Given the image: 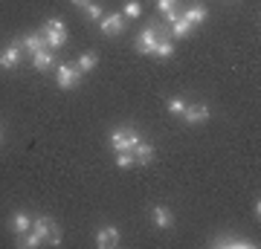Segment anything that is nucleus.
Listing matches in <instances>:
<instances>
[{"instance_id": "nucleus-1", "label": "nucleus", "mask_w": 261, "mask_h": 249, "mask_svg": "<svg viewBox=\"0 0 261 249\" xmlns=\"http://www.w3.org/2000/svg\"><path fill=\"white\" fill-rule=\"evenodd\" d=\"M44 240H49L53 246H61V229H58V223L53 220V217L38 214V217H32V229H29L23 238H18V243L27 246V249H35V246H41Z\"/></svg>"}, {"instance_id": "nucleus-2", "label": "nucleus", "mask_w": 261, "mask_h": 249, "mask_svg": "<svg viewBox=\"0 0 261 249\" xmlns=\"http://www.w3.org/2000/svg\"><path fill=\"white\" fill-rule=\"evenodd\" d=\"M44 41H47V46H53V49H58V46L67 44V29H64V20L61 18H49L47 23H44Z\"/></svg>"}, {"instance_id": "nucleus-3", "label": "nucleus", "mask_w": 261, "mask_h": 249, "mask_svg": "<svg viewBox=\"0 0 261 249\" xmlns=\"http://www.w3.org/2000/svg\"><path fill=\"white\" fill-rule=\"evenodd\" d=\"M140 133L134 128H116L111 130V148L113 151H134V145L140 142Z\"/></svg>"}, {"instance_id": "nucleus-4", "label": "nucleus", "mask_w": 261, "mask_h": 249, "mask_svg": "<svg viewBox=\"0 0 261 249\" xmlns=\"http://www.w3.org/2000/svg\"><path fill=\"white\" fill-rule=\"evenodd\" d=\"M79 81H82V70H79V67L61 64L56 70V84L61 90H73V87H79Z\"/></svg>"}, {"instance_id": "nucleus-5", "label": "nucleus", "mask_w": 261, "mask_h": 249, "mask_svg": "<svg viewBox=\"0 0 261 249\" xmlns=\"http://www.w3.org/2000/svg\"><path fill=\"white\" fill-rule=\"evenodd\" d=\"M157 23H148V26L140 32V38H137V49H140L142 56H148V52H154V46H157Z\"/></svg>"}, {"instance_id": "nucleus-6", "label": "nucleus", "mask_w": 261, "mask_h": 249, "mask_svg": "<svg viewBox=\"0 0 261 249\" xmlns=\"http://www.w3.org/2000/svg\"><path fill=\"white\" fill-rule=\"evenodd\" d=\"M20 49H23V44H20V41H12V44L0 52V67H3V70H15V67L20 64Z\"/></svg>"}, {"instance_id": "nucleus-7", "label": "nucleus", "mask_w": 261, "mask_h": 249, "mask_svg": "<svg viewBox=\"0 0 261 249\" xmlns=\"http://www.w3.org/2000/svg\"><path fill=\"white\" fill-rule=\"evenodd\" d=\"M119 240H122V235H119L116 226H102V229L96 232V243H99L102 249H113Z\"/></svg>"}, {"instance_id": "nucleus-8", "label": "nucleus", "mask_w": 261, "mask_h": 249, "mask_svg": "<svg viewBox=\"0 0 261 249\" xmlns=\"http://www.w3.org/2000/svg\"><path fill=\"white\" fill-rule=\"evenodd\" d=\"M151 220H154L157 229H171V226H174V214H171L168 206H154V209H151Z\"/></svg>"}, {"instance_id": "nucleus-9", "label": "nucleus", "mask_w": 261, "mask_h": 249, "mask_svg": "<svg viewBox=\"0 0 261 249\" xmlns=\"http://www.w3.org/2000/svg\"><path fill=\"white\" fill-rule=\"evenodd\" d=\"M102 32L105 35H119V32H125V20H122V15H102Z\"/></svg>"}, {"instance_id": "nucleus-10", "label": "nucleus", "mask_w": 261, "mask_h": 249, "mask_svg": "<svg viewBox=\"0 0 261 249\" xmlns=\"http://www.w3.org/2000/svg\"><path fill=\"white\" fill-rule=\"evenodd\" d=\"M134 159H137L140 165H151V162H154V145L145 142V139H140V142L134 145Z\"/></svg>"}, {"instance_id": "nucleus-11", "label": "nucleus", "mask_w": 261, "mask_h": 249, "mask_svg": "<svg viewBox=\"0 0 261 249\" xmlns=\"http://www.w3.org/2000/svg\"><path fill=\"white\" fill-rule=\"evenodd\" d=\"M183 119H186V125H200V122L209 119V107L206 104H192V107L183 110Z\"/></svg>"}, {"instance_id": "nucleus-12", "label": "nucleus", "mask_w": 261, "mask_h": 249, "mask_svg": "<svg viewBox=\"0 0 261 249\" xmlns=\"http://www.w3.org/2000/svg\"><path fill=\"white\" fill-rule=\"evenodd\" d=\"M9 223H12V232H15L18 238H23V235H27V232L32 229V217H29L27 212H15Z\"/></svg>"}, {"instance_id": "nucleus-13", "label": "nucleus", "mask_w": 261, "mask_h": 249, "mask_svg": "<svg viewBox=\"0 0 261 249\" xmlns=\"http://www.w3.org/2000/svg\"><path fill=\"white\" fill-rule=\"evenodd\" d=\"M215 246H221V249H252L255 246V243H252V240H244V238H229V235H226V238H215L212 240Z\"/></svg>"}, {"instance_id": "nucleus-14", "label": "nucleus", "mask_w": 261, "mask_h": 249, "mask_svg": "<svg viewBox=\"0 0 261 249\" xmlns=\"http://www.w3.org/2000/svg\"><path fill=\"white\" fill-rule=\"evenodd\" d=\"M32 67H35V70H41V73L53 67V52H49L47 46H44V49H38V52H32Z\"/></svg>"}, {"instance_id": "nucleus-15", "label": "nucleus", "mask_w": 261, "mask_h": 249, "mask_svg": "<svg viewBox=\"0 0 261 249\" xmlns=\"http://www.w3.org/2000/svg\"><path fill=\"white\" fill-rule=\"evenodd\" d=\"M183 18H186L189 23H192V26H197V23H203V20H206V9L200 6V3H197V6H189Z\"/></svg>"}, {"instance_id": "nucleus-16", "label": "nucleus", "mask_w": 261, "mask_h": 249, "mask_svg": "<svg viewBox=\"0 0 261 249\" xmlns=\"http://www.w3.org/2000/svg\"><path fill=\"white\" fill-rule=\"evenodd\" d=\"M44 46H47V41H44V35H27L23 38V49H27V52H38V49H44Z\"/></svg>"}, {"instance_id": "nucleus-17", "label": "nucleus", "mask_w": 261, "mask_h": 249, "mask_svg": "<svg viewBox=\"0 0 261 249\" xmlns=\"http://www.w3.org/2000/svg\"><path fill=\"white\" fill-rule=\"evenodd\" d=\"M116 165L122 171H128L130 165H137V159H134V151H116Z\"/></svg>"}, {"instance_id": "nucleus-18", "label": "nucleus", "mask_w": 261, "mask_h": 249, "mask_svg": "<svg viewBox=\"0 0 261 249\" xmlns=\"http://www.w3.org/2000/svg\"><path fill=\"white\" fill-rule=\"evenodd\" d=\"M99 64V58L93 56V52H84V56H79V70H82V73H90V70H93V67Z\"/></svg>"}, {"instance_id": "nucleus-19", "label": "nucleus", "mask_w": 261, "mask_h": 249, "mask_svg": "<svg viewBox=\"0 0 261 249\" xmlns=\"http://www.w3.org/2000/svg\"><path fill=\"white\" fill-rule=\"evenodd\" d=\"M189 32H192V23H189V20L183 18V15H180V18L174 20V23H171V35L183 38V35H189Z\"/></svg>"}, {"instance_id": "nucleus-20", "label": "nucleus", "mask_w": 261, "mask_h": 249, "mask_svg": "<svg viewBox=\"0 0 261 249\" xmlns=\"http://www.w3.org/2000/svg\"><path fill=\"white\" fill-rule=\"evenodd\" d=\"M154 52H157L160 58H171V56H174V46H171V41H157Z\"/></svg>"}, {"instance_id": "nucleus-21", "label": "nucleus", "mask_w": 261, "mask_h": 249, "mask_svg": "<svg viewBox=\"0 0 261 249\" xmlns=\"http://www.w3.org/2000/svg\"><path fill=\"white\" fill-rule=\"evenodd\" d=\"M84 15H87V18H90V20H99V18H102V6H99V3H93V0H90V3L84 6Z\"/></svg>"}, {"instance_id": "nucleus-22", "label": "nucleus", "mask_w": 261, "mask_h": 249, "mask_svg": "<svg viewBox=\"0 0 261 249\" xmlns=\"http://www.w3.org/2000/svg\"><path fill=\"white\" fill-rule=\"evenodd\" d=\"M183 110H186V102H183V99H168V113L183 116Z\"/></svg>"}, {"instance_id": "nucleus-23", "label": "nucleus", "mask_w": 261, "mask_h": 249, "mask_svg": "<svg viewBox=\"0 0 261 249\" xmlns=\"http://www.w3.org/2000/svg\"><path fill=\"white\" fill-rule=\"evenodd\" d=\"M140 12H142L140 3H134V0H130V3H125V18H140Z\"/></svg>"}, {"instance_id": "nucleus-24", "label": "nucleus", "mask_w": 261, "mask_h": 249, "mask_svg": "<svg viewBox=\"0 0 261 249\" xmlns=\"http://www.w3.org/2000/svg\"><path fill=\"white\" fill-rule=\"evenodd\" d=\"M157 9L160 12H171L174 9V0H157Z\"/></svg>"}, {"instance_id": "nucleus-25", "label": "nucleus", "mask_w": 261, "mask_h": 249, "mask_svg": "<svg viewBox=\"0 0 261 249\" xmlns=\"http://www.w3.org/2000/svg\"><path fill=\"white\" fill-rule=\"evenodd\" d=\"M177 18H180V12H177V9L166 12V20H168V23H174V20H177Z\"/></svg>"}, {"instance_id": "nucleus-26", "label": "nucleus", "mask_w": 261, "mask_h": 249, "mask_svg": "<svg viewBox=\"0 0 261 249\" xmlns=\"http://www.w3.org/2000/svg\"><path fill=\"white\" fill-rule=\"evenodd\" d=\"M70 3H75V6H82V9H84V6H87L90 0H70Z\"/></svg>"}, {"instance_id": "nucleus-27", "label": "nucleus", "mask_w": 261, "mask_h": 249, "mask_svg": "<svg viewBox=\"0 0 261 249\" xmlns=\"http://www.w3.org/2000/svg\"><path fill=\"white\" fill-rule=\"evenodd\" d=\"M0 142H3V128H0Z\"/></svg>"}]
</instances>
